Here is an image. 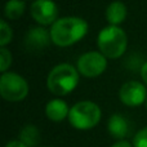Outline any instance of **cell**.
Listing matches in <instances>:
<instances>
[{
    "instance_id": "5b68a950",
    "label": "cell",
    "mask_w": 147,
    "mask_h": 147,
    "mask_svg": "<svg viewBox=\"0 0 147 147\" xmlns=\"http://www.w3.org/2000/svg\"><path fill=\"white\" fill-rule=\"evenodd\" d=\"M0 94L8 102H20L28 94V84L16 72H3L0 78Z\"/></svg>"
},
{
    "instance_id": "44dd1931",
    "label": "cell",
    "mask_w": 147,
    "mask_h": 147,
    "mask_svg": "<svg viewBox=\"0 0 147 147\" xmlns=\"http://www.w3.org/2000/svg\"><path fill=\"white\" fill-rule=\"evenodd\" d=\"M146 107H147V101H146Z\"/></svg>"
},
{
    "instance_id": "ffe728a7",
    "label": "cell",
    "mask_w": 147,
    "mask_h": 147,
    "mask_svg": "<svg viewBox=\"0 0 147 147\" xmlns=\"http://www.w3.org/2000/svg\"><path fill=\"white\" fill-rule=\"evenodd\" d=\"M112 147H133L132 145H130L128 141H125V140H123V141H117L116 143H115Z\"/></svg>"
},
{
    "instance_id": "ba28073f",
    "label": "cell",
    "mask_w": 147,
    "mask_h": 147,
    "mask_svg": "<svg viewBox=\"0 0 147 147\" xmlns=\"http://www.w3.org/2000/svg\"><path fill=\"white\" fill-rule=\"evenodd\" d=\"M119 98L124 105L129 107H138L147 101L146 86L140 81H128L123 84L119 90Z\"/></svg>"
},
{
    "instance_id": "4fadbf2b",
    "label": "cell",
    "mask_w": 147,
    "mask_h": 147,
    "mask_svg": "<svg viewBox=\"0 0 147 147\" xmlns=\"http://www.w3.org/2000/svg\"><path fill=\"white\" fill-rule=\"evenodd\" d=\"M20 141H22L27 147H36L40 143V132L32 124H27L21 129Z\"/></svg>"
},
{
    "instance_id": "d6986e66",
    "label": "cell",
    "mask_w": 147,
    "mask_h": 147,
    "mask_svg": "<svg viewBox=\"0 0 147 147\" xmlns=\"http://www.w3.org/2000/svg\"><path fill=\"white\" fill-rule=\"evenodd\" d=\"M141 78L145 81V84H147V61L142 65V67H141Z\"/></svg>"
},
{
    "instance_id": "2e32d148",
    "label": "cell",
    "mask_w": 147,
    "mask_h": 147,
    "mask_svg": "<svg viewBox=\"0 0 147 147\" xmlns=\"http://www.w3.org/2000/svg\"><path fill=\"white\" fill-rule=\"evenodd\" d=\"M10 65H12V54L5 47H1L0 48V71L7 72Z\"/></svg>"
},
{
    "instance_id": "277c9868",
    "label": "cell",
    "mask_w": 147,
    "mask_h": 147,
    "mask_svg": "<svg viewBox=\"0 0 147 147\" xmlns=\"http://www.w3.org/2000/svg\"><path fill=\"white\" fill-rule=\"evenodd\" d=\"M101 109L92 101H80L70 109L69 121L75 129L88 130L101 120Z\"/></svg>"
},
{
    "instance_id": "9c48e42d",
    "label": "cell",
    "mask_w": 147,
    "mask_h": 147,
    "mask_svg": "<svg viewBox=\"0 0 147 147\" xmlns=\"http://www.w3.org/2000/svg\"><path fill=\"white\" fill-rule=\"evenodd\" d=\"M52 41L51 32L44 27H34L27 31L25 36V47L30 52H39L45 49Z\"/></svg>"
},
{
    "instance_id": "7a4b0ae2",
    "label": "cell",
    "mask_w": 147,
    "mask_h": 147,
    "mask_svg": "<svg viewBox=\"0 0 147 147\" xmlns=\"http://www.w3.org/2000/svg\"><path fill=\"white\" fill-rule=\"evenodd\" d=\"M79 71L70 63L54 66L47 78V86L54 96H67L79 84Z\"/></svg>"
},
{
    "instance_id": "ac0fdd59",
    "label": "cell",
    "mask_w": 147,
    "mask_h": 147,
    "mask_svg": "<svg viewBox=\"0 0 147 147\" xmlns=\"http://www.w3.org/2000/svg\"><path fill=\"white\" fill-rule=\"evenodd\" d=\"M5 147H27L25 145V143L22 142V141L20 140H14V141H10V142H8Z\"/></svg>"
},
{
    "instance_id": "8fae6325",
    "label": "cell",
    "mask_w": 147,
    "mask_h": 147,
    "mask_svg": "<svg viewBox=\"0 0 147 147\" xmlns=\"http://www.w3.org/2000/svg\"><path fill=\"white\" fill-rule=\"evenodd\" d=\"M69 114H70V109L67 106V103L59 98L51 99L45 106V115L52 121L56 123L62 121L66 117H69Z\"/></svg>"
},
{
    "instance_id": "6da1fadb",
    "label": "cell",
    "mask_w": 147,
    "mask_h": 147,
    "mask_svg": "<svg viewBox=\"0 0 147 147\" xmlns=\"http://www.w3.org/2000/svg\"><path fill=\"white\" fill-rule=\"evenodd\" d=\"M88 23L80 17H63L58 18L52 25L51 38L52 43L57 47H70L78 43L88 32Z\"/></svg>"
},
{
    "instance_id": "e0dca14e",
    "label": "cell",
    "mask_w": 147,
    "mask_h": 147,
    "mask_svg": "<svg viewBox=\"0 0 147 147\" xmlns=\"http://www.w3.org/2000/svg\"><path fill=\"white\" fill-rule=\"evenodd\" d=\"M133 147H147V127L138 130L133 138Z\"/></svg>"
},
{
    "instance_id": "9a60e30c",
    "label": "cell",
    "mask_w": 147,
    "mask_h": 147,
    "mask_svg": "<svg viewBox=\"0 0 147 147\" xmlns=\"http://www.w3.org/2000/svg\"><path fill=\"white\" fill-rule=\"evenodd\" d=\"M12 28L5 21H0V45L7 47L12 40Z\"/></svg>"
},
{
    "instance_id": "8992f818",
    "label": "cell",
    "mask_w": 147,
    "mask_h": 147,
    "mask_svg": "<svg viewBox=\"0 0 147 147\" xmlns=\"http://www.w3.org/2000/svg\"><path fill=\"white\" fill-rule=\"evenodd\" d=\"M107 67V58L101 52H86L78 59V71L85 78H97Z\"/></svg>"
},
{
    "instance_id": "52a82bcc",
    "label": "cell",
    "mask_w": 147,
    "mask_h": 147,
    "mask_svg": "<svg viewBox=\"0 0 147 147\" xmlns=\"http://www.w3.org/2000/svg\"><path fill=\"white\" fill-rule=\"evenodd\" d=\"M31 17L43 26L53 25L58 18V8L52 0H35L30 7Z\"/></svg>"
},
{
    "instance_id": "3957f363",
    "label": "cell",
    "mask_w": 147,
    "mask_h": 147,
    "mask_svg": "<svg viewBox=\"0 0 147 147\" xmlns=\"http://www.w3.org/2000/svg\"><path fill=\"white\" fill-rule=\"evenodd\" d=\"M97 44H98L99 52L106 58L115 59L125 53L128 45V38L121 27L110 25L99 31Z\"/></svg>"
},
{
    "instance_id": "7c38bea8",
    "label": "cell",
    "mask_w": 147,
    "mask_h": 147,
    "mask_svg": "<svg viewBox=\"0 0 147 147\" xmlns=\"http://www.w3.org/2000/svg\"><path fill=\"white\" fill-rule=\"evenodd\" d=\"M125 18H127V7L124 3L119 1V0L110 3L106 9L107 22L112 26H119L120 23L124 22Z\"/></svg>"
},
{
    "instance_id": "5bb4252c",
    "label": "cell",
    "mask_w": 147,
    "mask_h": 147,
    "mask_svg": "<svg viewBox=\"0 0 147 147\" xmlns=\"http://www.w3.org/2000/svg\"><path fill=\"white\" fill-rule=\"evenodd\" d=\"M26 9V4L22 0H8L4 8V14L8 20H18L23 16Z\"/></svg>"
},
{
    "instance_id": "30bf717a",
    "label": "cell",
    "mask_w": 147,
    "mask_h": 147,
    "mask_svg": "<svg viewBox=\"0 0 147 147\" xmlns=\"http://www.w3.org/2000/svg\"><path fill=\"white\" fill-rule=\"evenodd\" d=\"M107 129H109V133L111 134V137L116 138L119 141H123L129 134L130 124L127 117H124L121 114H114L109 119Z\"/></svg>"
}]
</instances>
